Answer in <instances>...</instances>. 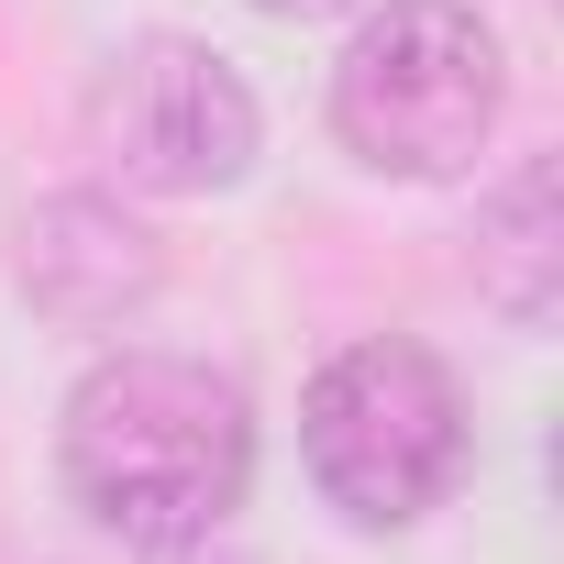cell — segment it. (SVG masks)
<instances>
[{"mask_svg": "<svg viewBox=\"0 0 564 564\" xmlns=\"http://www.w3.org/2000/svg\"><path fill=\"white\" fill-rule=\"evenodd\" d=\"M56 465H67V498L100 531H122L133 553L210 542L254 487V410L221 366L166 355V344H122L67 388Z\"/></svg>", "mask_w": 564, "mask_h": 564, "instance_id": "1", "label": "cell"}, {"mask_svg": "<svg viewBox=\"0 0 564 564\" xmlns=\"http://www.w3.org/2000/svg\"><path fill=\"white\" fill-rule=\"evenodd\" d=\"M300 454H311V487L355 520V531H410L454 498L465 476V399L443 377V355L377 333V344H344L311 399H300Z\"/></svg>", "mask_w": 564, "mask_h": 564, "instance_id": "3", "label": "cell"}, {"mask_svg": "<svg viewBox=\"0 0 564 564\" xmlns=\"http://www.w3.org/2000/svg\"><path fill=\"white\" fill-rule=\"evenodd\" d=\"M254 12H276V23H322V12H355V0H254Z\"/></svg>", "mask_w": 564, "mask_h": 564, "instance_id": "8", "label": "cell"}, {"mask_svg": "<svg viewBox=\"0 0 564 564\" xmlns=\"http://www.w3.org/2000/svg\"><path fill=\"white\" fill-rule=\"evenodd\" d=\"M144 564H254V553H232V542L210 531V542H166V553H144Z\"/></svg>", "mask_w": 564, "mask_h": 564, "instance_id": "7", "label": "cell"}, {"mask_svg": "<svg viewBox=\"0 0 564 564\" xmlns=\"http://www.w3.org/2000/svg\"><path fill=\"white\" fill-rule=\"evenodd\" d=\"M487 232H498V243H487V289H498V311L542 322V311H553V166H542V155L498 188V221H487Z\"/></svg>", "mask_w": 564, "mask_h": 564, "instance_id": "6", "label": "cell"}, {"mask_svg": "<svg viewBox=\"0 0 564 564\" xmlns=\"http://www.w3.org/2000/svg\"><path fill=\"white\" fill-rule=\"evenodd\" d=\"M89 144L111 155L122 188L210 199L254 166V89L232 78V56H210L188 34H144L89 89Z\"/></svg>", "mask_w": 564, "mask_h": 564, "instance_id": "4", "label": "cell"}, {"mask_svg": "<svg viewBox=\"0 0 564 564\" xmlns=\"http://www.w3.org/2000/svg\"><path fill=\"white\" fill-rule=\"evenodd\" d=\"M509 111V56L465 0H388L333 67V133L377 177H465Z\"/></svg>", "mask_w": 564, "mask_h": 564, "instance_id": "2", "label": "cell"}, {"mask_svg": "<svg viewBox=\"0 0 564 564\" xmlns=\"http://www.w3.org/2000/svg\"><path fill=\"white\" fill-rule=\"evenodd\" d=\"M23 289H34V311H45V322L100 333V322L144 311V289H155V243L133 232V210H122V199L67 188V199H45V210L23 221Z\"/></svg>", "mask_w": 564, "mask_h": 564, "instance_id": "5", "label": "cell"}]
</instances>
